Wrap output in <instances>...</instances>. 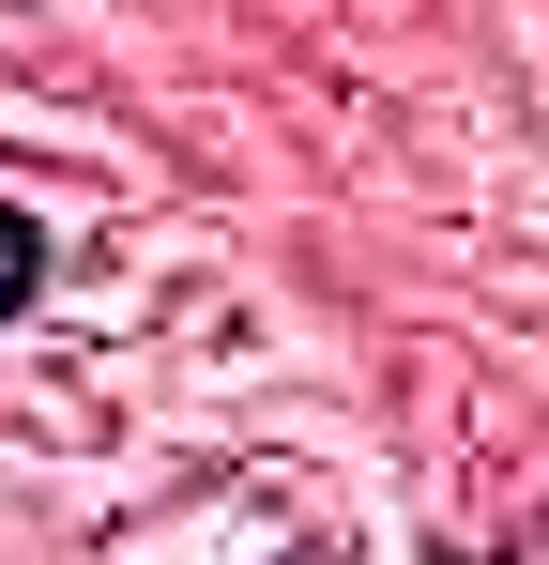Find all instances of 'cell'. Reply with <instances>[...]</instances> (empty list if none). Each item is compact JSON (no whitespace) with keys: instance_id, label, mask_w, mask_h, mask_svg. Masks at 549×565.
<instances>
[{"instance_id":"cell-1","label":"cell","mask_w":549,"mask_h":565,"mask_svg":"<svg viewBox=\"0 0 549 565\" xmlns=\"http://www.w3.org/2000/svg\"><path fill=\"white\" fill-rule=\"evenodd\" d=\"M31 290H46V214H15V199H0V321H15Z\"/></svg>"}]
</instances>
